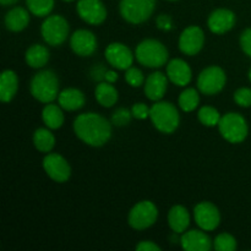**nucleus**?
<instances>
[{
  "instance_id": "1",
  "label": "nucleus",
  "mask_w": 251,
  "mask_h": 251,
  "mask_svg": "<svg viewBox=\"0 0 251 251\" xmlns=\"http://www.w3.org/2000/svg\"><path fill=\"white\" fill-rule=\"evenodd\" d=\"M76 136L88 146L100 147L109 141L112 136L110 123L97 113H83L74 122Z\"/></svg>"
},
{
  "instance_id": "2",
  "label": "nucleus",
  "mask_w": 251,
  "mask_h": 251,
  "mask_svg": "<svg viewBox=\"0 0 251 251\" xmlns=\"http://www.w3.org/2000/svg\"><path fill=\"white\" fill-rule=\"evenodd\" d=\"M31 95L42 103H51L59 96V80L51 70L39 71L32 77L29 85Z\"/></svg>"
},
{
  "instance_id": "3",
  "label": "nucleus",
  "mask_w": 251,
  "mask_h": 251,
  "mask_svg": "<svg viewBox=\"0 0 251 251\" xmlns=\"http://www.w3.org/2000/svg\"><path fill=\"white\" fill-rule=\"evenodd\" d=\"M150 118L158 131L172 134L180 123V115L176 105L171 102H156L150 109Z\"/></svg>"
},
{
  "instance_id": "4",
  "label": "nucleus",
  "mask_w": 251,
  "mask_h": 251,
  "mask_svg": "<svg viewBox=\"0 0 251 251\" xmlns=\"http://www.w3.org/2000/svg\"><path fill=\"white\" fill-rule=\"evenodd\" d=\"M135 56L141 65L146 68H161L168 60V50L157 39H145L137 46Z\"/></svg>"
},
{
  "instance_id": "5",
  "label": "nucleus",
  "mask_w": 251,
  "mask_h": 251,
  "mask_svg": "<svg viewBox=\"0 0 251 251\" xmlns=\"http://www.w3.org/2000/svg\"><path fill=\"white\" fill-rule=\"evenodd\" d=\"M221 135L223 139L230 144H240L244 141L249 132L248 123L245 118L239 113H227L223 115L218 124Z\"/></svg>"
},
{
  "instance_id": "6",
  "label": "nucleus",
  "mask_w": 251,
  "mask_h": 251,
  "mask_svg": "<svg viewBox=\"0 0 251 251\" xmlns=\"http://www.w3.org/2000/svg\"><path fill=\"white\" fill-rule=\"evenodd\" d=\"M154 7L156 0H120L119 11L125 21L140 25L152 16Z\"/></svg>"
},
{
  "instance_id": "7",
  "label": "nucleus",
  "mask_w": 251,
  "mask_h": 251,
  "mask_svg": "<svg viewBox=\"0 0 251 251\" xmlns=\"http://www.w3.org/2000/svg\"><path fill=\"white\" fill-rule=\"evenodd\" d=\"M69 32H70L69 22L60 15L48 16L41 27V33L44 42L53 47L63 44L68 39Z\"/></svg>"
},
{
  "instance_id": "8",
  "label": "nucleus",
  "mask_w": 251,
  "mask_h": 251,
  "mask_svg": "<svg viewBox=\"0 0 251 251\" xmlns=\"http://www.w3.org/2000/svg\"><path fill=\"white\" fill-rule=\"evenodd\" d=\"M158 217V210L151 201H141L131 208L127 217L130 227L136 230H144L154 225Z\"/></svg>"
},
{
  "instance_id": "9",
  "label": "nucleus",
  "mask_w": 251,
  "mask_h": 251,
  "mask_svg": "<svg viewBox=\"0 0 251 251\" xmlns=\"http://www.w3.org/2000/svg\"><path fill=\"white\" fill-rule=\"evenodd\" d=\"M226 73L220 66H208L201 71L198 78V88L201 93L207 96L217 95L226 86Z\"/></svg>"
},
{
  "instance_id": "10",
  "label": "nucleus",
  "mask_w": 251,
  "mask_h": 251,
  "mask_svg": "<svg viewBox=\"0 0 251 251\" xmlns=\"http://www.w3.org/2000/svg\"><path fill=\"white\" fill-rule=\"evenodd\" d=\"M43 168L47 176L56 183H65L71 176V167L59 153H48L43 159Z\"/></svg>"
},
{
  "instance_id": "11",
  "label": "nucleus",
  "mask_w": 251,
  "mask_h": 251,
  "mask_svg": "<svg viewBox=\"0 0 251 251\" xmlns=\"http://www.w3.org/2000/svg\"><path fill=\"white\" fill-rule=\"evenodd\" d=\"M194 217L199 227L206 232L215 230L221 222L220 211L212 202H208V201H203L195 206Z\"/></svg>"
},
{
  "instance_id": "12",
  "label": "nucleus",
  "mask_w": 251,
  "mask_h": 251,
  "mask_svg": "<svg viewBox=\"0 0 251 251\" xmlns=\"http://www.w3.org/2000/svg\"><path fill=\"white\" fill-rule=\"evenodd\" d=\"M76 10L86 24L100 25L107 19V9L100 0H78Z\"/></svg>"
},
{
  "instance_id": "13",
  "label": "nucleus",
  "mask_w": 251,
  "mask_h": 251,
  "mask_svg": "<svg viewBox=\"0 0 251 251\" xmlns=\"http://www.w3.org/2000/svg\"><path fill=\"white\" fill-rule=\"evenodd\" d=\"M205 34L199 26L186 27L179 37V49L186 55H196L202 49Z\"/></svg>"
},
{
  "instance_id": "14",
  "label": "nucleus",
  "mask_w": 251,
  "mask_h": 251,
  "mask_svg": "<svg viewBox=\"0 0 251 251\" xmlns=\"http://www.w3.org/2000/svg\"><path fill=\"white\" fill-rule=\"evenodd\" d=\"M105 59L108 63L118 70H127L134 63V55L131 50L123 43H110L105 48Z\"/></svg>"
},
{
  "instance_id": "15",
  "label": "nucleus",
  "mask_w": 251,
  "mask_h": 251,
  "mask_svg": "<svg viewBox=\"0 0 251 251\" xmlns=\"http://www.w3.org/2000/svg\"><path fill=\"white\" fill-rule=\"evenodd\" d=\"M70 46L74 53L80 56H90L97 49V38L88 29H78L70 38Z\"/></svg>"
},
{
  "instance_id": "16",
  "label": "nucleus",
  "mask_w": 251,
  "mask_h": 251,
  "mask_svg": "<svg viewBox=\"0 0 251 251\" xmlns=\"http://www.w3.org/2000/svg\"><path fill=\"white\" fill-rule=\"evenodd\" d=\"M235 25V15L232 10L217 9L211 12L207 20V26L212 33L223 34L230 31Z\"/></svg>"
},
{
  "instance_id": "17",
  "label": "nucleus",
  "mask_w": 251,
  "mask_h": 251,
  "mask_svg": "<svg viewBox=\"0 0 251 251\" xmlns=\"http://www.w3.org/2000/svg\"><path fill=\"white\" fill-rule=\"evenodd\" d=\"M167 76L174 85L184 87L190 83L193 73L189 64L183 59H173L167 64Z\"/></svg>"
},
{
  "instance_id": "18",
  "label": "nucleus",
  "mask_w": 251,
  "mask_h": 251,
  "mask_svg": "<svg viewBox=\"0 0 251 251\" xmlns=\"http://www.w3.org/2000/svg\"><path fill=\"white\" fill-rule=\"evenodd\" d=\"M180 244L186 251H210L212 248L210 237L201 230L184 232L180 238Z\"/></svg>"
},
{
  "instance_id": "19",
  "label": "nucleus",
  "mask_w": 251,
  "mask_h": 251,
  "mask_svg": "<svg viewBox=\"0 0 251 251\" xmlns=\"http://www.w3.org/2000/svg\"><path fill=\"white\" fill-rule=\"evenodd\" d=\"M144 86L146 97L149 100H153V102H158V100H161L163 98V96L167 92V86H168L167 76L164 74H162L161 71L152 73L146 78Z\"/></svg>"
},
{
  "instance_id": "20",
  "label": "nucleus",
  "mask_w": 251,
  "mask_h": 251,
  "mask_svg": "<svg viewBox=\"0 0 251 251\" xmlns=\"http://www.w3.org/2000/svg\"><path fill=\"white\" fill-rule=\"evenodd\" d=\"M58 100L59 105L63 109L74 112V110L81 109L85 105L86 97L82 91L77 88H65L59 93Z\"/></svg>"
},
{
  "instance_id": "21",
  "label": "nucleus",
  "mask_w": 251,
  "mask_h": 251,
  "mask_svg": "<svg viewBox=\"0 0 251 251\" xmlns=\"http://www.w3.org/2000/svg\"><path fill=\"white\" fill-rule=\"evenodd\" d=\"M168 225L174 233L183 234L190 226L189 211L184 206H173L168 213Z\"/></svg>"
},
{
  "instance_id": "22",
  "label": "nucleus",
  "mask_w": 251,
  "mask_h": 251,
  "mask_svg": "<svg viewBox=\"0 0 251 251\" xmlns=\"http://www.w3.org/2000/svg\"><path fill=\"white\" fill-rule=\"evenodd\" d=\"M29 12L24 7H14L5 16V26L11 32H21L28 26Z\"/></svg>"
},
{
  "instance_id": "23",
  "label": "nucleus",
  "mask_w": 251,
  "mask_h": 251,
  "mask_svg": "<svg viewBox=\"0 0 251 251\" xmlns=\"http://www.w3.org/2000/svg\"><path fill=\"white\" fill-rule=\"evenodd\" d=\"M19 87V78L12 70H5L0 77V100L9 103L14 100Z\"/></svg>"
},
{
  "instance_id": "24",
  "label": "nucleus",
  "mask_w": 251,
  "mask_h": 251,
  "mask_svg": "<svg viewBox=\"0 0 251 251\" xmlns=\"http://www.w3.org/2000/svg\"><path fill=\"white\" fill-rule=\"evenodd\" d=\"M95 96L97 102L100 103L102 107L110 108L118 102L119 98V93H118L117 88L112 85L110 82H100L95 90Z\"/></svg>"
},
{
  "instance_id": "25",
  "label": "nucleus",
  "mask_w": 251,
  "mask_h": 251,
  "mask_svg": "<svg viewBox=\"0 0 251 251\" xmlns=\"http://www.w3.org/2000/svg\"><path fill=\"white\" fill-rule=\"evenodd\" d=\"M25 59H26L27 65L31 68H43L49 60V50L47 49V47L42 46V44H33L26 50Z\"/></svg>"
},
{
  "instance_id": "26",
  "label": "nucleus",
  "mask_w": 251,
  "mask_h": 251,
  "mask_svg": "<svg viewBox=\"0 0 251 251\" xmlns=\"http://www.w3.org/2000/svg\"><path fill=\"white\" fill-rule=\"evenodd\" d=\"M42 119L49 129L55 130L61 127L64 124V114L61 107L47 103V105L42 110Z\"/></svg>"
},
{
  "instance_id": "27",
  "label": "nucleus",
  "mask_w": 251,
  "mask_h": 251,
  "mask_svg": "<svg viewBox=\"0 0 251 251\" xmlns=\"http://www.w3.org/2000/svg\"><path fill=\"white\" fill-rule=\"evenodd\" d=\"M33 144L34 147L38 150L39 152L43 153H49L53 150L54 145H55V137L54 135L49 131L48 129H37L33 134Z\"/></svg>"
},
{
  "instance_id": "28",
  "label": "nucleus",
  "mask_w": 251,
  "mask_h": 251,
  "mask_svg": "<svg viewBox=\"0 0 251 251\" xmlns=\"http://www.w3.org/2000/svg\"><path fill=\"white\" fill-rule=\"evenodd\" d=\"M199 102H200V96H199V92L195 88H186V90H184L180 93L178 100L179 107L181 108V110L186 113L195 110L196 107L199 105Z\"/></svg>"
},
{
  "instance_id": "29",
  "label": "nucleus",
  "mask_w": 251,
  "mask_h": 251,
  "mask_svg": "<svg viewBox=\"0 0 251 251\" xmlns=\"http://www.w3.org/2000/svg\"><path fill=\"white\" fill-rule=\"evenodd\" d=\"M27 9L38 17H46L54 7V0H26Z\"/></svg>"
},
{
  "instance_id": "30",
  "label": "nucleus",
  "mask_w": 251,
  "mask_h": 251,
  "mask_svg": "<svg viewBox=\"0 0 251 251\" xmlns=\"http://www.w3.org/2000/svg\"><path fill=\"white\" fill-rule=\"evenodd\" d=\"M198 117L199 120L202 125L208 127H212L216 126V125L220 124V120H221V114L216 108L213 107H208V105H205V107L200 108L198 113Z\"/></svg>"
},
{
  "instance_id": "31",
  "label": "nucleus",
  "mask_w": 251,
  "mask_h": 251,
  "mask_svg": "<svg viewBox=\"0 0 251 251\" xmlns=\"http://www.w3.org/2000/svg\"><path fill=\"white\" fill-rule=\"evenodd\" d=\"M213 248L217 251H234L237 249V240L228 233L217 235L213 242Z\"/></svg>"
},
{
  "instance_id": "32",
  "label": "nucleus",
  "mask_w": 251,
  "mask_h": 251,
  "mask_svg": "<svg viewBox=\"0 0 251 251\" xmlns=\"http://www.w3.org/2000/svg\"><path fill=\"white\" fill-rule=\"evenodd\" d=\"M125 80L131 87H140L145 83V76L142 71L137 68H129L125 73Z\"/></svg>"
},
{
  "instance_id": "33",
  "label": "nucleus",
  "mask_w": 251,
  "mask_h": 251,
  "mask_svg": "<svg viewBox=\"0 0 251 251\" xmlns=\"http://www.w3.org/2000/svg\"><path fill=\"white\" fill-rule=\"evenodd\" d=\"M132 117L131 110L126 109V108H119L115 110L112 115V124L115 126H125L130 123Z\"/></svg>"
},
{
  "instance_id": "34",
  "label": "nucleus",
  "mask_w": 251,
  "mask_h": 251,
  "mask_svg": "<svg viewBox=\"0 0 251 251\" xmlns=\"http://www.w3.org/2000/svg\"><path fill=\"white\" fill-rule=\"evenodd\" d=\"M234 100L238 105H240V107H251V88L243 87L235 91Z\"/></svg>"
},
{
  "instance_id": "35",
  "label": "nucleus",
  "mask_w": 251,
  "mask_h": 251,
  "mask_svg": "<svg viewBox=\"0 0 251 251\" xmlns=\"http://www.w3.org/2000/svg\"><path fill=\"white\" fill-rule=\"evenodd\" d=\"M150 109L151 108L147 107V104H145V103H135L131 108L132 117L140 120L146 119L147 117H150Z\"/></svg>"
},
{
  "instance_id": "36",
  "label": "nucleus",
  "mask_w": 251,
  "mask_h": 251,
  "mask_svg": "<svg viewBox=\"0 0 251 251\" xmlns=\"http://www.w3.org/2000/svg\"><path fill=\"white\" fill-rule=\"evenodd\" d=\"M240 47L243 51L251 58V28H247L240 34Z\"/></svg>"
},
{
  "instance_id": "37",
  "label": "nucleus",
  "mask_w": 251,
  "mask_h": 251,
  "mask_svg": "<svg viewBox=\"0 0 251 251\" xmlns=\"http://www.w3.org/2000/svg\"><path fill=\"white\" fill-rule=\"evenodd\" d=\"M156 24H157V27H158L159 29H163V31H169V29L172 28V26H173V20H172V17L169 16V15L162 14L157 17Z\"/></svg>"
},
{
  "instance_id": "38",
  "label": "nucleus",
  "mask_w": 251,
  "mask_h": 251,
  "mask_svg": "<svg viewBox=\"0 0 251 251\" xmlns=\"http://www.w3.org/2000/svg\"><path fill=\"white\" fill-rule=\"evenodd\" d=\"M136 250L139 251H161V248L157 244H154L153 242H150V240H144V242L139 243L136 245Z\"/></svg>"
},
{
  "instance_id": "39",
  "label": "nucleus",
  "mask_w": 251,
  "mask_h": 251,
  "mask_svg": "<svg viewBox=\"0 0 251 251\" xmlns=\"http://www.w3.org/2000/svg\"><path fill=\"white\" fill-rule=\"evenodd\" d=\"M105 73H107V70H105V69L103 68L102 64H100V66L96 65L95 68H93L92 70H91V75H92V78H93V80H96V81L102 80V78H104Z\"/></svg>"
},
{
  "instance_id": "40",
  "label": "nucleus",
  "mask_w": 251,
  "mask_h": 251,
  "mask_svg": "<svg viewBox=\"0 0 251 251\" xmlns=\"http://www.w3.org/2000/svg\"><path fill=\"white\" fill-rule=\"evenodd\" d=\"M104 80L107 81V82H110V83L117 82L118 74L115 73L114 70H107V73H105V76H104Z\"/></svg>"
},
{
  "instance_id": "41",
  "label": "nucleus",
  "mask_w": 251,
  "mask_h": 251,
  "mask_svg": "<svg viewBox=\"0 0 251 251\" xmlns=\"http://www.w3.org/2000/svg\"><path fill=\"white\" fill-rule=\"evenodd\" d=\"M17 0H0V2H1L2 6H7V5H12L15 4Z\"/></svg>"
},
{
  "instance_id": "42",
  "label": "nucleus",
  "mask_w": 251,
  "mask_h": 251,
  "mask_svg": "<svg viewBox=\"0 0 251 251\" xmlns=\"http://www.w3.org/2000/svg\"><path fill=\"white\" fill-rule=\"evenodd\" d=\"M249 80H250V82H251V69L249 70Z\"/></svg>"
},
{
  "instance_id": "43",
  "label": "nucleus",
  "mask_w": 251,
  "mask_h": 251,
  "mask_svg": "<svg viewBox=\"0 0 251 251\" xmlns=\"http://www.w3.org/2000/svg\"><path fill=\"white\" fill-rule=\"evenodd\" d=\"M63 1H66V2H71V1H74V0H63Z\"/></svg>"
},
{
  "instance_id": "44",
  "label": "nucleus",
  "mask_w": 251,
  "mask_h": 251,
  "mask_svg": "<svg viewBox=\"0 0 251 251\" xmlns=\"http://www.w3.org/2000/svg\"><path fill=\"white\" fill-rule=\"evenodd\" d=\"M168 1H176V0H168Z\"/></svg>"
}]
</instances>
